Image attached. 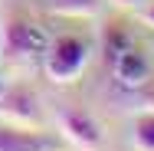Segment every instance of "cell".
Masks as SVG:
<instances>
[{"instance_id":"cell-5","label":"cell","mask_w":154,"mask_h":151,"mask_svg":"<svg viewBox=\"0 0 154 151\" xmlns=\"http://www.w3.org/2000/svg\"><path fill=\"white\" fill-rule=\"evenodd\" d=\"M62 141L26 125H10L0 121V151H59Z\"/></svg>"},{"instance_id":"cell-1","label":"cell","mask_w":154,"mask_h":151,"mask_svg":"<svg viewBox=\"0 0 154 151\" xmlns=\"http://www.w3.org/2000/svg\"><path fill=\"white\" fill-rule=\"evenodd\" d=\"M89 62V43L82 36H56L49 46H46V59H43V69H46V79L56 82V86H66V82H75L82 76Z\"/></svg>"},{"instance_id":"cell-6","label":"cell","mask_w":154,"mask_h":151,"mask_svg":"<svg viewBox=\"0 0 154 151\" xmlns=\"http://www.w3.org/2000/svg\"><path fill=\"white\" fill-rule=\"evenodd\" d=\"M112 69H115V79H118L122 86H144V82L151 79V62H148V56H144L141 49H134V46L122 49V53L112 59Z\"/></svg>"},{"instance_id":"cell-11","label":"cell","mask_w":154,"mask_h":151,"mask_svg":"<svg viewBox=\"0 0 154 151\" xmlns=\"http://www.w3.org/2000/svg\"><path fill=\"white\" fill-rule=\"evenodd\" d=\"M144 23H148V27H154V7H151V10H144Z\"/></svg>"},{"instance_id":"cell-8","label":"cell","mask_w":154,"mask_h":151,"mask_svg":"<svg viewBox=\"0 0 154 151\" xmlns=\"http://www.w3.org/2000/svg\"><path fill=\"white\" fill-rule=\"evenodd\" d=\"M134 148L154 151V112H144L134 118Z\"/></svg>"},{"instance_id":"cell-4","label":"cell","mask_w":154,"mask_h":151,"mask_svg":"<svg viewBox=\"0 0 154 151\" xmlns=\"http://www.w3.org/2000/svg\"><path fill=\"white\" fill-rule=\"evenodd\" d=\"M59 131L69 145H75L82 151H95L102 145V125L89 112H82V109H62L59 112Z\"/></svg>"},{"instance_id":"cell-2","label":"cell","mask_w":154,"mask_h":151,"mask_svg":"<svg viewBox=\"0 0 154 151\" xmlns=\"http://www.w3.org/2000/svg\"><path fill=\"white\" fill-rule=\"evenodd\" d=\"M39 46H43L39 27L30 17H23L20 10L10 7L0 17V56L7 62H17V59H26L30 53H36Z\"/></svg>"},{"instance_id":"cell-10","label":"cell","mask_w":154,"mask_h":151,"mask_svg":"<svg viewBox=\"0 0 154 151\" xmlns=\"http://www.w3.org/2000/svg\"><path fill=\"white\" fill-rule=\"evenodd\" d=\"M112 3H115V7H125V10H134L141 0H112Z\"/></svg>"},{"instance_id":"cell-7","label":"cell","mask_w":154,"mask_h":151,"mask_svg":"<svg viewBox=\"0 0 154 151\" xmlns=\"http://www.w3.org/2000/svg\"><path fill=\"white\" fill-rule=\"evenodd\" d=\"M46 7L59 17H95L98 0H46Z\"/></svg>"},{"instance_id":"cell-3","label":"cell","mask_w":154,"mask_h":151,"mask_svg":"<svg viewBox=\"0 0 154 151\" xmlns=\"http://www.w3.org/2000/svg\"><path fill=\"white\" fill-rule=\"evenodd\" d=\"M0 118L10 125H26V128H39V99L30 86H7L0 92Z\"/></svg>"},{"instance_id":"cell-9","label":"cell","mask_w":154,"mask_h":151,"mask_svg":"<svg viewBox=\"0 0 154 151\" xmlns=\"http://www.w3.org/2000/svg\"><path fill=\"white\" fill-rule=\"evenodd\" d=\"M131 43H128V33H125V27H108V33H105V56H108V62L115 59L122 49H128Z\"/></svg>"}]
</instances>
